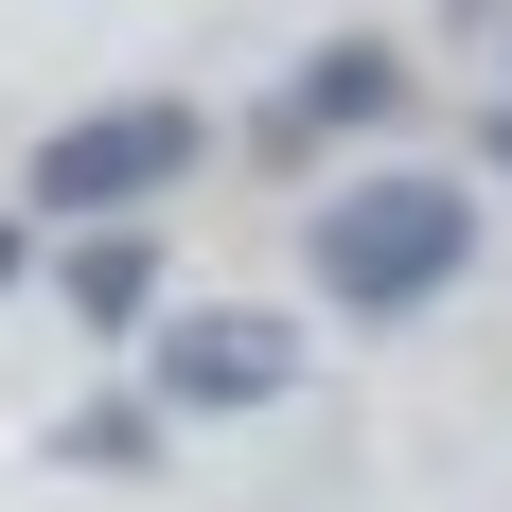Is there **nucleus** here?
<instances>
[{
    "mask_svg": "<svg viewBox=\"0 0 512 512\" xmlns=\"http://www.w3.org/2000/svg\"><path fill=\"white\" fill-rule=\"evenodd\" d=\"M495 53H512V0H495Z\"/></svg>",
    "mask_w": 512,
    "mask_h": 512,
    "instance_id": "1a4fd4ad",
    "label": "nucleus"
},
{
    "mask_svg": "<svg viewBox=\"0 0 512 512\" xmlns=\"http://www.w3.org/2000/svg\"><path fill=\"white\" fill-rule=\"evenodd\" d=\"M195 159H212V124H195V106H177V89H124V106H71V124L18 159V212H36V230H89V212H159Z\"/></svg>",
    "mask_w": 512,
    "mask_h": 512,
    "instance_id": "f03ea898",
    "label": "nucleus"
},
{
    "mask_svg": "<svg viewBox=\"0 0 512 512\" xmlns=\"http://www.w3.org/2000/svg\"><path fill=\"white\" fill-rule=\"evenodd\" d=\"M18 248H36V212H0V283H18Z\"/></svg>",
    "mask_w": 512,
    "mask_h": 512,
    "instance_id": "0eeeda50",
    "label": "nucleus"
},
{
    "mask_svg": "<svg viewBox=\"0 0 512 512\" xmlns=\"http://www.w3.org/2000/svg\"><path fill=\"white\" fill-rule=\"evenodd\" d=\"M53 301L89 318V336H142V318H159V230H142V212H89L71 265H53Z\"/></svg>",
    "mask_w": 512,
    "mask_h": 512,
    "instance_id": "39448f33",
    "label": "nucleus"
},
{
    "mask_svg": "<svg viewBox=\"0 0 512 512\" xmlns=\"http://www.w3.org/2000/svg\"><path fill=\"white\" fill-rule=\"evenodd\" d=\"M407 89H424V71H407L389 36H318L301 71H283V89L248 106V142L283 159V177H301V159H336V142H371V124H407Z\"/></svg>",
    "mask_w": 512,
    "mask_h": 512,
    "instance_id": "20e7f679",
    "label": "nucleus"
},
{
    "mask_svg": "<svg viewBox=\"0 0 512 512\" xmlns=\"http://www.w3.org/2000/svg\"><path fill=\"white\" fill-rule=\"evenodd\" d=\"M159 424H177L159 389H106V407L53 424V460H71V477H159Z\"/></svg>",
    "mask_w": 512,
    "mask_h": 512,
    "instance_id": "423d86ee",
    "label": "nucleus"
},
{
    "mask_svg": "<svg viewBox=\"0 0 512 512\" xmlns=\"http://www.w3.org/2000/svg\"><path fill=\"white\" fill-rule=\"evenodd\" d=\"M460 265H477V195H460V177H424V159L336 177V195L301 212V283H318L336 318H424Z\"/></svg>",
    "mask_w": 512,
    "mask_h": 512,
    "instance_id": "f257e3e1",
    "label": "nucleus"
},
{
    "mask_svg": "<svg viewBox=\"0 0 512 512\" xmlns=\"http://www.w3.org/2000/svg\"><path fill=\"white\" fill-rule=\"evenodd\" d=\"M495 177H512V106H495Z\"/></svg>",
    "mask_w": 512,
    "mask_h": 512,
    "instance_id": "6e6552de",
    "label": "nucleus"
},
{
    "mask_svg": "<svg viewBox=\"0 0 512 512\" xmlns=\"http://www.w3.org/2000/svg\"><path fill=\"white\" fill-rule=\"evenodd\" d=\"M142 389L159 407H283V389H301V318L283 301H195V318H159L142 336Z\"/></svg>",
    "mask_w": 512,
    "mask_h": 512,
    "instance_id": "7ed1b4c3",
    "label": "nucleus"
}]
</instances>
